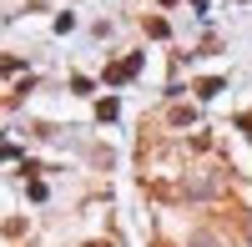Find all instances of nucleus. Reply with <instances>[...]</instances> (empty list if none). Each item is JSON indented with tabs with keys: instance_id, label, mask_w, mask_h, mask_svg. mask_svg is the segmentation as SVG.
<instances>
[{
	"instance_id": "f257e3e1",
	"label": "nucleus",
	"mask_w": 252,
	"mask_h": 247,
	"mask_svg": "<svg viewBox=\"0 0 252 247\" xmlns=\"http://www.w3.org/2000/svg\"><path fill=\"white\" fill-rule=\"evenodd\" d=\"M136 71H141V56H126L121 66H111V81H131Z\"/></svg>"
}]
</instances>
